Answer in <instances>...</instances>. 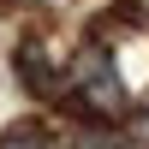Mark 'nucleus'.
<instances>
[{
	"label": "nucleus",
	"mask_w": 149,
	"mask_h": 149,
	"mask_svg": "<svg viewBox=\"0 0 149 149\" xmlns=\"http://www.w3.org/2000/svg\"><path fill=\"white\" fill-rule=\"evenodd\" d=\"M72 84H78V95H84V102H95V107H119V102H125L119 72H113V54L95 48V42L72 60Z\"/></svg>",
	"instance_id": "1"
},
{
	"label": "nucleus",
	"mask_w": 149,
	"mask_h": 149,
	"mask_svg": "<svg viewBox=\"0 0 149 149\" xmlns=\"http://www.w3.org/2000/svg\"><path fill=\"white\" fill-rule=\"evenodd\" d=\"M12 66H18V84H24L30 95H60V72L48 66V54H42L36 42H18Z\"/></svg>",
	"instance_id": "2"
},
{
	"label": "nucleus",
	"mask_w": 149,
	"mask_h": 149,
	"mask_svg": "<svg viewBox=\"0 0 149 149\" xmlns=\"http://www.w3.org/2000/svg\"><path fill=\"white\" fill-rule=\"evenodd\" d=\"M72 149H131L125 137H113V131H90V137H78Z\"/></svg>",
	"instance_id": "3"
},
{
	"label": "nucleus",
	"mask_w": 149,
	"mask_h": 149,
	"mask_svg": "<svg viewBox=\"0 0 149 149\" xmlns=\"http://www.w3.org/2000/svg\"><path fill=\"white\" fill-rule=\"evenodd\" d=\"M0 149H54V143H48L42 131H12V137L0 143Z\"/></svg>",
	"instance_id": "4"
},
{
	"label": "nucleus",
	"mask_w": 149,
	"mask_h": 149,
	"mask_svg": "<svg viewBox=\"0 0 149 149\" xmlns=\"http://www.w3.org/2000/svg\"><path fill=\"white\" fill-rule=\"evenodd\" d=\"M143 143H149V113H143Z\"/></svg>",
	"instance_id": "5"
}]
</instances>
